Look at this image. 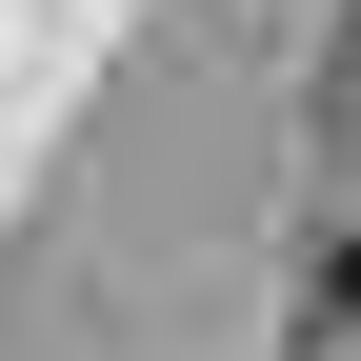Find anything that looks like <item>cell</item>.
I'll return each instance as SVG.
<instances>
[{"label":"cell","mask_w":361,"mask_h":361,"mask_svg":"<svg viewBox=\"0 0 361 361\" xmlns=\"http://www.w3.org/2000/svg\"><path fill=\"white\" fill-rule=\"evenodd\" d=\"M322 301H361V201H341V241H322Z\"/></svg>","instance_id":"cell-1"}]
</instances>
